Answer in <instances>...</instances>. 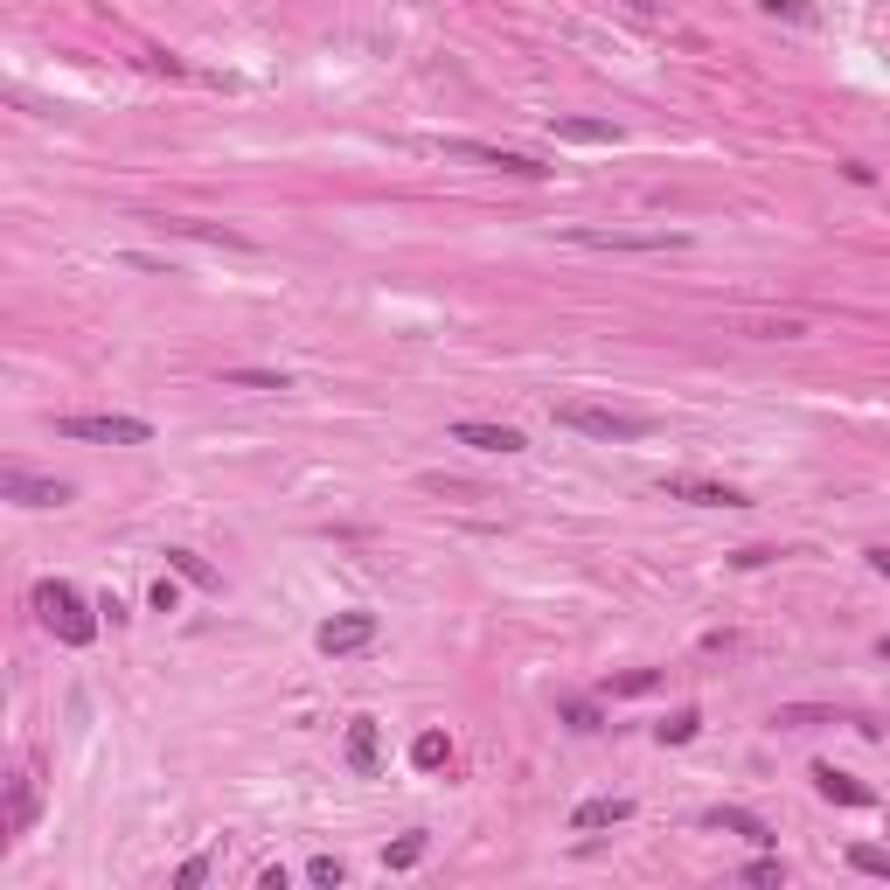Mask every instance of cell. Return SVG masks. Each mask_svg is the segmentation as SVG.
I'll use <instances>...</instances> for the list:
<instances>
[{"label": "cell", "mask_w": 890, "mask_h": 890, "mask_svg": "<svg viewBox=\"0 0 890 890\" xmlns=\"http://www.w3.org/2000/svg\"><path fill=\"white\" fill-rule=\"evenodd\" d=\"M35 612H42V626H49L63 647H91V640H98V619H91V605L70 592L63 578H42V585H35Z\"/></svg>", "instance_id": "6da1fadb"}, {"label": "cell", "mask_w": 890, "mask_h": 890, "mask_svg": "<svg viewBox=\"0 0 890 890\" xmlns=\"http://www.w3.org/2000/svg\"><path fill=\"white\" fill-rule=\"evenodd\" d=\"M557 425L564 432H585V439H612V445H633L654 432L647 411H612V404H557Z\"/></svg>", "instance_id": "7a4b0ae2"}, {"label": "cell", "mask_w": 890, "mask_h": 890, "mask_svg": "<svg viewBox=\"0 0 890 890\" xmlns=\"http://www.w3.org/2000/svg\"><path fill=\"white\" fill-rule=\"evenodd\" d=\"M56 432L84 439V445H147L153 439L147 418H126V411H70V418H56Z\"/></svg>", "instance_id": "3957f363"}, {"label": "cell", "mask_w": 890, "mask_h": 890, "mask_svg": "<svg viewBox=\"0 0 890 890\" xmlns=\"http://www.w3.org/2000/svg\"><path fill=\"white\" fill-rule=\"evenodd\" d=\"M557 237L578 251H682L689 244L682 230H592V223H564Z\"/></svg>", "instance_id": "277c9868"}, {"label": "cell", "mask_w": 890, "mask_h": 890, "mask_svg": "<svg viewBox=\"0 0 890 890\" xmlns=\"http://www.w3.org/2000/svg\"><path fill=\"white\" fill-rule=\"evenodd\" d=\"M439 153H452V160H480V167H501V174H515V181H550V174H557V167H543L536 153L487 147V140H439Z\"/></svg>", "instance_id": "5b68a950"}, {"label": "cell", "mask_w": 890, "mask_h": 890, "mask_svg": "<svg viewBox=\"0 0 890 890\" xmlns=\"http://www.w3.org/2000/svg\"><path fill=\"white\" fill-rule=\"evenodd\" d=\"M376 633H383L376 612H334V619L320 626V654H362Z\"/></svg>", "instance_id": "8992f818"}, {"label": "cell", "mask_w": 890, "mask_h": 890, "mask_svg": "<svg viewBox=\"0 0 890 890\" xmlns=\"http://www.w3.org/2000/svg\"><path fill=\"white\" fill-rule=\"evenodd\" d=\"M661 494H668V501H696V508H744L738 487L703 480V473H668V480H661Z\"/></svg>", "instance_id": "52a82bcc"}, {"label": "cell", "mask_w": 890, "mask_h": 890, "mask_svg": "<svg viewBox=\"0 0 890 890\" xmlns=\"http://www.w3.org/2000/svg\"><path fill=\"white\" fill-rule=\"evenodd\" d=\"M0 494H7V501H21V508H63V501H70V487H63V480L21 473V466H7V473H0Z\"/></svg>", "instance_id": "ba28073f"}, {"label": "cell", "mask_w": 890, "mask_h": 890, "mask_svg": "<svg viewBox=\"0 0 890 890\" xmlns=\"http://www.w3.org/2000/svg\"><path fill=\"white\" fill-rule=\"evenodd\" d=\"M452 445H473V452H522V432L515 425H487V418H459L452 425Z\"/></svg>", "instance_id": "9c48e42d"}, {"label": "cell", "mask_w": 890, "mask_h": 890, "mask_svg": "<svg viewBox=\"0 0 890 890\" xmlns=\"http://www.w3.org/2000/svg\"><path fill=\"white\" fill-rule=\"evenodd\" d=\"M376 765H383V738H376V717H355V724H348V772L376 779Z\"/></svg>", "instance_id": "30bf717a"}, {"label": "cell", "mask_w": 890, "mask_h": 890, "mask_svg": "<svg viewBox=\"0 0 890 890\" xmlns=\"http://www.w3.org/2000/svg\"><path fill=\"white\" fill-rule=\"evenodd\" d=\"M619 821H633V800H619V793L585 800V807L571 814V828H578V835H592V828H619Z\"/></svg>", "instance_id": "8fae6325"}, {"label": "cell", "mask_w": 890, "mask_h": 890, "mask_svg": "<svg viewBox=\"0 0 890 890\" xmlns=\"http://www.w3.org/2000/svg\"><path fill=\"white\" fill-rule=\"evenodd\" d=\"M814 786H821V800H835V807H870V786L849 779V772H835V765H814Z\"/></svg>", "instance_id": "7c38bea8"}, {"label": "cell", "mask_w": 890, "mask_h": 890, "mask_svg": "<svg viewBox=\"0 0 890 890\" xmlns=\"http://www.w3.org/2000/svg\"><path fill=\"white\" fill-rule=\"evenodd\" d=\"M550 133L571 140V147H619V126L612 119H557Z\"/></svg>", "instance_id": "4fadbf2b"}, {"label": "cell", "mask_w": 890, "mask_h": 890, "mask_svg": "<svg viewBox=\"0 0 890 890\" xmlns=\"http://www.w3.org/2000/svg\"><path fill=\"white\" fill-rule=\"evenodd\" d=\"M738 327H744V334H758V341H800V334H807V320H800V313H772V320L744 313Z\"/></svg>", "instance_id": "5bb4252c"}, {"label": "cell", "mask_w": 890, "mask_h": 890, "mask_svg": "<svg viewBox=\"0 0 890 890\" xmlns=\"http://www.w3.org/2000/svg\"><path fill=\"white\" fill-rule=\"evenodd\" d=\"M710 828H724V835H744V842H758V849L772 842V828H765L758 814H744V807H717V814H710Z\"/></svg>", "instance_id": "9a60e30c"}, {"label": "cell", "mask_w": 890, "mask_h": 890, "mask_svg": "<svg viewBox=\"0 0 890 890\" xmlns=\"http://www.w3.org/2000/svg\"><path fill=\"white\" fill-rule=\"evenodd\" d=\"M223 383L230 390H293L286 369H223Z\"/></svg>", "instance_id": "2e32d148"}, {"label": "cell", "mask_w": 890, "mask_h": 890, "mask_svg": "<svg viewBox=\"0 0 890 890\" xmlns=\"http://www.w3.org/2000/svg\"><path fill=\"white\" fill-rule=\"evenodd\" d=\"M167 571H174V578H188V585H202V592L216 585V571H209V557H195V550H167Z\"/></svg>", "instance_id": "e0dca14e"}, {"label": "cell", "mask_w": 890, "mask_h": 890, "mask_svg": "<svg viewBox=\"0 0 890 890\" xmlns=\"http://www.w3.org/2000/svg\"><path fill=\"white\" fill-rule=\"evenodd\" d=\"M28 814H35V793H28V779H14V786H7V835H21Z\"/></svg>", "instance_id": "ac0fdd59"}, {"label": "cell", "mask_w": 890, "mask_h": 890, "mask_svg": "<svg viewBox=\"0 0 890 890\" xmlns=\"http://www.w3.org/2000/svg\"><path fill=\"white\" fill-rule=\"evenodd\" d=\"M557 717H564L571 731H598V724H605V717H598V703H585V696H564V703H557Z\"/></svg>", "instance_id": "d6986e66"}, {"label": "cell", "mask_w": 890, "mask_h": 890, "mask_svg": "<svg viewBox=\"0 0 890 890\" xmlns=\"http://www.w3.org/2000/svg\"><path fill=\"white\" fill-rule=\"evenodd\" d=\"M696 731H703V717H696V710H675L668 724H654V738H661V744H689Z\"/></svg>", "instance_id": "ffe728a7"}, {"label": "cell", "mask_w": 890, "mask_h": 890, "mask_svg": "<svg viewBox=\"0 0 890 890\" xmlns=\"http://www.w3.org/2000/svg\"><path fill=\"white\" fill-rule=\"evenodd\" d=\"M383 863H390V870H418V863H425V835H404V842H390V849H383Z\"/></svg>", "instance_id": "44dd1931"}, {"label": "cell", "mask_w": 890, "mask_h": 890, "mask_svg": "<svg viewBox=\"0 0 890 890\" xmlns=\"http://www.w3.org/2000/svg\"><path fill=\"white\" fill-rule=\"evenodd\" d=\"M661 689V668H633V675H612V696H647Z\"/></svg>", "instance_id": "7402d4cb"}, {"label": "cell", "mask_w": 890, "mask_h": 890, "mask_svg": "<svg viewBox=\"0 0 890 890\" xmlns=\"http://www.w3.org/2000/svg\"><path fill=\"white\" fill-rule=\"evenodd\" d=\"M411 765H418V772H439V765H445V738H439V731H425V738L411 744Z\"/></svg>", "instance_id": "603a6c76"}, {"label": "cell", "mask_w": 890, "mask_h": 890, "mask_svg": "<svg viewBox=\"0 0 890 890\" xmlns=\"http://www.w3.org/2000/svg\"><path fill=\"white\" fill-rule=\"evenodd\" d=\"M306 884H327V890H341V884H348L341 856H313V863H306Z\"/></svg>", "instance_id": "cb8c5ba5"}, {"label": "cell", "mask_w": 890, "mask_h": 890, "mask_svg": "<svg viewBox=\"0 0 890 890\" xmlns=\"http://www.w3.org/2000/svg\"><path fill=\"white\" fill-rule=\"evenodd\" d=\"M849 863H856L863 877H890V849H870V842H856V849H849Z\"/></svg>", "instance_id": "d4e9b609"}, {"label": "cell", "mask_w": 890, "mask_h": 890, "mask_svg": "<svg viewBox=\"0 0 890 890\" xmlns=\"http://www.w3.org/2000/svg\"><path fill=\"white\" fill-rule=\"evenodd\" d=\"M744 884H786V863L758 856V863H744Z\"/></svg>", "instance_id": "484cf974"}, {"label": "cell", "mask_w": 890, "mask_h": 890, "mask_svg": "<svg viewBox=\"0 0 890 890\" xmlns=\"http://www.w3.org/2000/svg\"><path fill=\"white\" fill-rule=\"evenodd\" d=\"M758 7H765V14H786V21H800V28L814 21V7H807V0H758Z\"/></svg>", "instance_id": "4316f807"}, {"label": "cell", "mask_w": 890, "mask_h": 890, "mask_svg": "<svg viewBox=\"0 0 890 890\" xmlns=\"http://www.w3.org/2000/svg\"><path fill=\"white\" fill-rule=\"evenodd\" d=\"M202 877H209V863H202V856H188V863L174 870V884H181V890H195V884H202Z\"/></svg>", "instance_id": "83f0119b"}, {"label": "cell", "mask_w": 890, "mask_h": 890, "mask_svg": "<svg viewBox=\"0 0 890 890\" xmlns=\"http://www.w3.org/2000/svg\"><path fill=\"white\" fill-rule=\"evenodd\" d=\"M174 605H181V592H174V578H160V585H153V612H174Z\"/></svg>", "instance_id": "f1b7e54d"}, {"label": "cell", "mask_w": 890, "mask_h": 890, "mask_svg": "<svg viewBox=\"0 0 890 890\" xmlns=\"http://www.w3.org/2000/svg\"><path fill=\"white\" fill-rule=\"evenodd\" d=\"M772 557H779V550H758V543H751V550H738V571H758V564H772Z\"/></svg>", "instance_id": "f546056e"}, {"label": "cell", "mask_w": 890, "mask_h": 890, "mask_svg": "<svg viewBox=\"0 0 890 890\" xmlns=\"http://www.w3.org/2000/svg\"><path fill=\"white\" fill-rule=\"evenodd\" d=\"M870 564H877V571H884V578H890V550H870Z\"/></svg>", "instance_id": "4dcf8cb0"}, {"label": "cell", "mask_w": 890, "mask_h": 890, "mask_svg": "<svg viewBox=\"0 0 890 890\" xmlns=\"http://www.w3.org/2000/svg\"><path fill=\"white\" fill-rule=\"evenodd\" d=\"M877 654H884V661H890V633H884V647H877Z\"/></svg>", "instance_id": "1f68e13d"}]
</instances>
